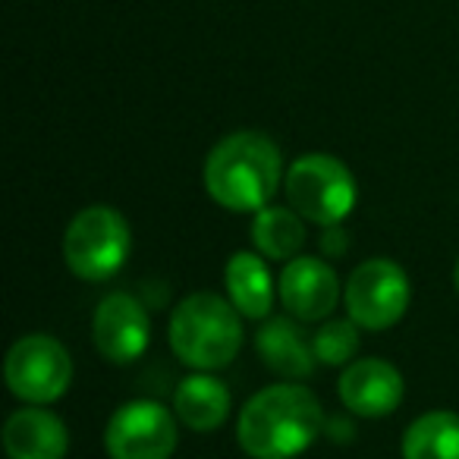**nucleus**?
Wrapping results in <instances>:
<instances>
[{"label": "nucleus", "mask_w": 459, "mask_h": 459, "mask_svg": "<svg viewBox=\"0 0 459 459\" xmlns=\"http://www.w3.org/2000/svg\"><path fill=\"white\" fill-rule=\"evenodd\" d=\"M321 249L327 252V255H343L346 252V233L340 230V223H333V227L325 230V237H321Z\"/></svg>", "instance_id": "obj_19"}, {"label": "nucleus", "mask_w": 459, "mask_h": 459, "mask_svg": "<svg viewBox=\"0 0 459 459\" xmlns=\"http://www.w3.org/2000/svg\"><path fill=\"white\" fill-rule=\"evenodd\" d=\"M281 148L262 133H233L211 148L204 189L227 211H262L281 186Z\"/></svg>", "instance_id": "obj_2"}, {"label": "nucleus", "mask_w": 459, "mask_h": 459, "mask_svg": "<svg viewBox=\"0 0 459 459\" xmlns=\"http://www.w3.org/2000/svg\"><path fill=\"white\" fill-rule=\"evenodd\" d=\"M356 321H327L312 340L315 359L325 365H343L356 356L359 350V333H356Z\"/></svg>", "instance_id": "obj_18"}, {"label": "nucleus", "mask_w": 459, "mask_h": 459, "mask_svg": "<svg viewBox=\"0 0 459 459\" xmlns=\"http://www.w3.org/2000/svg\"><path fill=\"white\" fill-rule=\"evenodd\" d=\"M110 459H170L177 450V421L160 403H123L104 434Z\"/></svg>", "instance_id": "obj_8"}, {"label": "nucleus", "mask_w": 459, "mask_h": 459, "mask_svg": "<svg viewBox=\"0 0 459 459\" xmlns=\"http://www.w3.org/2000/svg\"><path fill=\"white\" fill-rule=\"evenodd\" d=\"M453 283H456V293H459V262H456V271H453Z\"/></svg>", "instance_id": "obj_20"}, {"label": "nucleus", "mask_w": 459, "mask_h": 459, "mask_svg": "<svg viewBox=\"0 0 459 459\" xmlns=\"http://www.w3.org/2000/svg\"><path fill=\"white\" fill-rule=\"evenodd\" d=\"M403 459H459V415L437 409L415 419L403 437Z\"/></svg>", "instance_id": "obj_17"}, {"label": "nucleus", "mask_w": 459, "mask_h": 459, "mask_svg": "<svg viewBox=\"0 0 459 459\" xmlns=\"http://www.w3.org/2000/svg\"><path fill=\"white\" fill-rule=\"evenodd\" d=\"M170 346L189 368L214 371L237 359L243 321L233 302L214 293H192L170 318Z\"/></svg>", "instance_id": "obj_3"}, {"label": "nucleus", "mask_w": 459, "mask_h": 459, "mask_svg": "<svg viewBox=\"0 0 459 459\" xmlns=\"http://www.w3.org/2000/svg\"><path fill=\"white\" fill-rule=\"evenodd\" d=\"M287 198L306 221L333 227L356 208V177L333 154H302L287 170Z\"/></svg>", "instance_id": "obj_5"}, {"label": "nucleus", "mask_w": 459, "mask_h": 459, "mask_svg": "<svg viewBox=\"0 0 459 459\" xmlns=\"http://www.w3.org/2000/svg\"><path fill=\"white\" fill-rule=\"evenodd\" d=\"M148 333H152V321L148 312L135 296L129 293H110L95 308V321H91V337L104 359L117 365H126L139 359L148 346Z\"/></svg>", "instance_id": "obj_9"}, {"label": "nucleus", "mask_w": 459, "mask_h": 459, "mask_svg": "<svg viewBox=\"0 0 459 459\" xmlns=\"http://www.w3.org/2000/svg\"><path fill=\"white\" fill-rule=\"evenodd\" d=\"M173 409H177V419L189 425L192 431H214V428L223 425L230 412V394L223 381L198 371L177 387Z\"/></svg>", "instance_id": "obj_15"}, {"label": "nucleus", "mask_w": 459, "mask_h": 459, "mask_svg": "<svg viewBox=\"0 0 459 459\" xmlns=\"http://www.w3.org/2000/svg\"><path fill=\"white\" fill-rule=\"evenodd\" d=\"M346 312L365 331L394 327L409 308V277L390 258L362 262L346 281Z\"/></svg>", "instance_id": "obj_7"}, {"label": "nucleus", "mask_w": 459, "mask_h": 459, "mask_svg": "<svg viewBox=\"0 0 459 459\" xmlns=\"http://www.w3.org/2000/svg\"><path fill=\"white\" fill-rule=\"evenodd\" d=\"M66 268L82 281H108L129 258V223L108 204L79 211L64 237Z\"/></svg>", "instance_id": "obj_4"}, {"label": "nucleus", "mask_w": 459, "mask_h": 459, "mask_svg": "<svg viewBox=\"0 0 459 459\" xmlns=\"http://www.w3.org/2000/svg\"><path fill=\"white\" fill-rule=\"evenodd\" d=\"M403 375L384 359H362L352 362L340 375V400L350 412L365 419L390 415L403 403Z\"/></svg>", "instance_id": "obj_10"}, {"label": "nucleus", "mask_w": 459, "mask_h": 459, "mask_svg": "<svg viewBox=\"0 0 459 459\" xmlns=\"http://www.w3.org/2000/svg\"><path fill=\"white\" fill-rule=\"evenodd\" d=\"M4 446L10 459H64L70 437L64 421L48 409H20L4 425Z\"/></svg>", "instance_id": "obj_12"}, {"label": "nucleus", "mask_w": 459, "mask_h": 459, "mask_svg": "<svg viewBox=\"0 0 459 459\" xmlns=\"http://www.w3.org/2000/svg\"><path fill=\"white\" fill-rule=\"evenodd\" d=\"M325 412L302 384H274L255 394L239 412L237 437L252 459H293L315 444Z\"/></svg>", "instance_id": "obj_1"}, {"label": "nucleus", "mask_w": 459, "mask_h": 459, "mask_svg": "<svg viewBox=\"0 0 459 459\" xmlns=\"http://www.w3.org/2000/svg\"><path fill=\"white\" fill-rule=\"evenodd\" d=\"M258 356L264 359L271 371L287 377H308L315 371V350L302 340V331L287 318H271L258 331Z\"/></svg>", "instance_id": "obj_14"}, {"label": "nucleus", "mask_w": 459, "mask_h": 459, "mask_svg": "<svg viewBox=\"0 0 459 459\" xmlns=\"http://www.w3.org/2000/svg\"><path fill=\"white\" fill-rule=\"evenodd\" d=\"M252 243H255L258 255L271 258V262H293L299 258V249L306 243L302 214L293 208H277V204L255 211Z\"/></svg>", "instance_id": "obj_16"}, {"label": "nucleus", "mask_w": 459, "mask_h": 459, "mask_svg": "<svg viewBox=\"0 0 459 459\" xmlns=\"http://www.w3.org/2000/svg\"><path fill=\"white\" fill-rule=\"evenodd\" d=\"M7 387L13 390V396L26 403H54L70 390L73 381V359L64 350V343H57L48 333H29V337L16 340L13 350L7 352Z\"/></svg>", "instance_id": "obj_6"}, {"label": "nucleus", "mask_w": 459, "mask_h": 459, "mask_svg": "<svg viewBox=\"0 0 459 459\" xmlns=\"http://www.w3.org/2000/svg\"><path fill=\"white\" fill-rule=\"evenodd\" d=\"M281 302L302 321H318L333 312L340 299L337 274L321 258H293L281 274Z\"/></svg>", "instance_id": "obj_11"}, {"label": "nucleus", "mask_w": 459, "mask_h": 459, "mask_svg": "<svg viewBox=\"0 0 459 459\" xmlns=\"http://www.w3.org/2000/svg\"><path fill=\"white\" fill-rule=\"evenodd\" d=\"M223 281H227L230 302L237 306L239 315H246V318H268L271 306H274V281H271L264 255L237 252L227 262Z\"/></svg>", "instance_id": "obj_13"}]
</instances>
